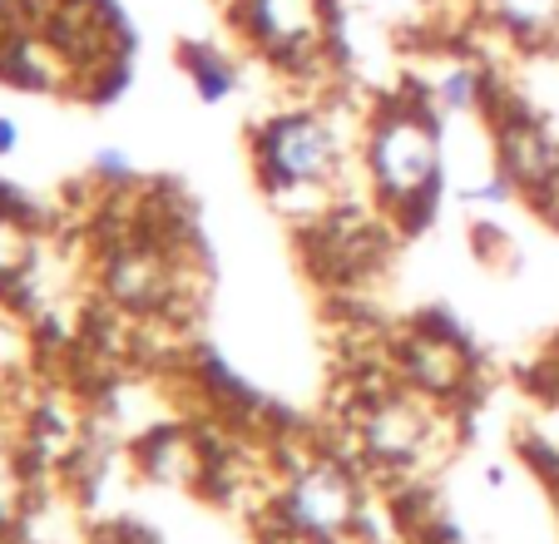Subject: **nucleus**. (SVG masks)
I'll list each match as a JSON object with an SVG mask.
<instances>
[{
  "mask_svg": "<svg viewBox=\"0 0 559 544\" xmlns=\"http://www.w3.org/2000/svg\"><path fill=\"white\" fill-rule=\"evenodd\" d=\"M21 149V125L11 115H0V158H11Z\"/></svg>",
  "mask_w": 559,
  "mask_h": 544,
  "instance_id": "nucleus-10",
  "label": "nucleus"
},
{
  "mask_svg": "<svg viewBox=\"0 0 559 544\" xmlns=\"http://www.w3.org/2000/svg\"><path fill=\"white\" fill-rule=\"evenodd\" d=\"M273 510L302 544L347 540L361 530V515H367V471L337 440L328 450H307L297 461H283Z\"/></svg>",
  "mask_w": 559,
  "mask_h": 544,
  "instance_id": "nucleus-3",
  "label": "nucleus"
},
{
  "mask_svg": "<svg viewBox=\"0 0 559 544\" xmlns=\"http://www.w3.org/2000/svg\"><path fill=\"white\" fill-rule=\"evenodd\" d=\"M391 371L402 387L461 411L480 387V356L445 317H416L412 327L391 332Z\"/></svg>",
  "mask_w": 559,
  "mask_h": 544,
  "instance_id": "nucleus-4",
  "label": "nucleus"
},
{
  "mask_svg": "<svg viewBox=\"0 0 559 544\" xmlns=\"http://www.w3.org/2000/svg\"><path fill=\"white\" fill-rule=\"evenodd\" d=\"M490 134H496V164L506 174V184L515 189L520 203L530 209H559V134L539 109H530L525 99L496 90L486 109Z\"/></svg>",
  "mask_w": 559,
  "mask_h": 544,
  "instance_id": "nucleus-5",
  "label": "nucleus"
},
{
  "mask_svg": "<svg viewBox=\"0 0 559 544\" xmlns=\"http://www.w3.org/2000/svg\"><path fill=\"white\" fill-rule=\"evenodd\" d=\"M35 456L25 446L21 430L0 426V530L31 515V495H35Z\"/></svg>",
  "mask_w": 559,
  "mask_h": 544,
  "instance_id": "nucleus-8",
  "label": "nucleus"
},
{
  "mask_svg": "<svg viewBox=\"0 0 559 544\" xmlns=\"http://www.w3.org/2000/svg\"><path fill=\"white\" fill-rule=\"evenodd\" d=\"M471 21L520 55L559 50V0H471Z\"/></svg>",
  "mask_w": 559,
  "mask_h": 544,
  "instance_id": "nucleus-7",
  "label": "nucleus"
},
{
  "mask_svg": "<svg viewBox=\"0 0 559 544\" xmlns=\"http://www.w3.org/2000/svg\"><path fill=\"white\" fill-rule=\"evenodd\" d=\"M337 0H228V25L243 55L263 60L287 84L307 95L337 90L342 55Z\"/></svg>",
  "mask_w": 559,
  "mask_h": 544,
  "instance_id": "nucleus-2",
  "label": "nucleus"
},
{
  "mask_svg": "<svg viewBox=\"0 0 559 544\" xmlns=\"http://www.w3.org/2000/svg\"><path fill=\"white\" fill-rule=\"evenodd\" d=\"M50 233L15 193L0 189V297L35 293V277L50 262Z\"/></svg>",
  "mask_w": 559,
  "mask_h": 544,
  "instance_id": "nucleus-6",
  "label": "nucleus"
},
{
  "mask_svg": "<svg viewBox=\"0 0 559 544\" xmlns=\"http://www.w3.org/2000/svg\"><path fill=\"white\" fill-rule=\"evenodd\" d=\"M361 178L391 228L421 233L445 199V115L426 99V90H391L367 105L361 119Z\"/></svg>",
  "mask_w": 559,
  "mask_h": 544,
  "instance_id": "nucleus-1",
  "label": "nucleus"
},
{
  "mask_svg": "<svg viewBox=\"0 0 559 544\" xmlns=\"http://www.w3.org/2000/svg\"><path fill=\"white\" fill-rule=\"evenodd\" d=\"M183 74H189V84L199 90V99H209V105L228 99L233 84H238V64H233V55L213 50V45H189V50H183Z\"/></svg>",
  "mask_w": 559,
  "mask_h": 544,
  "instance_id": "nucleus-9",
  "label": "nucleus"
}]
</instances>
